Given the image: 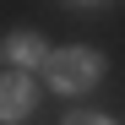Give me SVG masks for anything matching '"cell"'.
Masks as SVG:
<instances>
[{
    "label": "cell",
    "mask_w": 125,
    "mask_h": 125,
    "mask_svg": "<svg viewBox=\"0 0 125 125\" xmlns=\"http://www.w3.org/2000/svg\"><path fill=\"white\" fill-rule=\"evenodd\" d=\"M44 71H49L54 93H87L98 82V71H103V54L98 49H54L44 60Z\"/></svg>",
    "instance_id": "6da1fadb"
},
{
    "label": "cell",
    "mask_w": 125,
    "mask_h": 125,
    "mask_svg": "<svg viewBox=\"0 0 125 125\" xmlns=\"http://www.w3.org/2000/svg\"><path fill=\"white\" fill-rule=\"evenodd\" d=\"M33 76H22V71H0V120H22V114H33Z\"/></svg>",
    "instance_id": "7a4b0ae2"
},
{
    "label": "cell",
    "mask_w": 125,
    "mask_h": 125,
    "mask_svg": "<svg viewBox=\"0 0 125 125\" xmlns=\"http://www.w3.org/2000/svg\"><path fill=\"white\" fill-rule=\"evenodd\" d=\"M0 60H6V65H44V44H38L33 33H11L6 44H0Z\"/></svg>",
    "instance_id": "3957f363"
},
{
    "label": "cell",
    "mask_w": 125,
    "mask_h": 125,
    "mask_svg": "<svg viewBox=\"0 0 125 125\" xmlns=\"http://www.w3.org/2000/svg\"><path fill=\"white\" fill-rule=\"evenodd\" d=\"M65 125H114L109 114H65Z\"/></svg>",
    "instance_id": "277c9868"
}]
</instances>
